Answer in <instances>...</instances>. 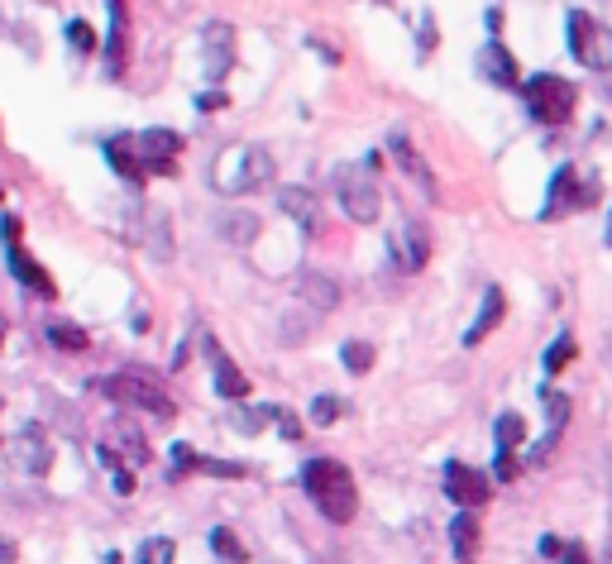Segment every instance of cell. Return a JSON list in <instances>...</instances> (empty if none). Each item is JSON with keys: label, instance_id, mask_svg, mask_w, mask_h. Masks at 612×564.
I'll return each mask as SVG.
<instances>
[{"label": "cell", "instance_id": "6da1fadb", "mask_svg": "<svg viewBox=\"0 0 612 564\" xmlns=\"http://www.w3.org/2000/svg\"><path fill=\"white\" fill-rule=\"evenodd\" d=\"M302 488L306 498L316 502V512L335 526H345V521L359 512V493H354V474L340 464V459H311L302 469Z\"/></svg>", "mask_w": 612, "mask_h": 564}, {"label": "cell", "instance_id": "7a4b0ae2", "mask_svg": "<svg viewBox=\"0 0 612 564\" xmlns=\"http://www.w3.org/2000/svg\"><path fill=\"white\" fill-rule=\"evenodd\" d=\"M96 388L106 392V397H115V402H125V407H139V412L158 416V421H173V412H177L173 397L163 392V383L144 369H120V373H110V378H96Z\"/></svg>", "mask_w": 612, "mask_h": 564}, {"label": "cell", "instance_id": "3957f363", "mask_svg": "<svg viewBox=\"0 0 612 564\" xmlns=\"http://www.w3.org/2000/svg\"><path fill=\"white\" fill-rule=\"evenodd\" d=\"M335 196H340V206H345V216L359 220V225H373L378 211H383V192H378V182H373V168L364 163H345L340 173H335Z\"/></svg>", "mask_w": 612, "mask_h": 564}, {"label": "cell", "instance_id": "277c9868", "mask_svg": "<svg viewBox=\"0 0 612 564\" xmlns=\"http://www.w3.org/2000/svg\"><path fill=\"white\" fill-rule=\"evenodd\" d=\"M526 110L541 120V125H565L569 115H574V106H579V91H574V82H565V77H550V72H536L531 82H526Z\"/></svg>", "mask_w": 612, "mask_h": 564}, {"label": "cell", "instance_id": "5b68a950", "mask_svg": "<svg viewBox=\"0 0 612 564\" xmlns=\"http://www.w3.org/2000/svg\"><path fill=\"white\" fill-rule=\"evenodd\" d=\"M268 177H273V153L259 149V144H244V149H235V173L216 168V187L230 196H244L268 187Z\"/></svg>", "mask_w": 612, "mask_h": 564}, {"label": "cell", "instance_id": "8992f818", "mask_svg": "<svg viewBox=\"0 0 612 564\" xmlns=\"http://www.w3.org/2000/svg\"><path fill=\"white\" fill-rule=\"evenodd\" d=\"M569 53L593 72H612V29L574 10L569 15Z\"/></svg>", "mask_w": 612, "mask_h": 564}, {"label": "cell", "instance_id": "52a82bcc", "mask_svg": "<svg viewBox=\"0 0 612 564\" xmlns=\"http://www.w3.org/2000/svg\"><path fill=\"white\" fill-rule=\"evenodd\" d=\"M593 201H598V182H584L579 168L565 163V168L555 173V182H550V196H546V211H541V216L546 220L569 216V211H584V206H593Z\"/></svg>", "mask_w": 612, "mask_h": 564}, {"label": "cell", "instance_id": "ba28073f", "mask_svg": "<svg viewBox=\"0 0 612 564\" xmlns=\"http://www.w3.org/2000/svg\"><path fill=\"white\" fill-rule=\"evenodd\" d=\"M488 493H493V483H488V474H479V469H469V464H445V498L455 502V507H483L488 502Z\"/></svg>", "mask_w": 612, "mask_h": 564}, {"label": "cell", "instance_id": "9c48e42d", "mask_svg": "<svg viewBox=\"0 0 612 564\" xmlns=\"http://www.w3.org/2000/svg\"><path fill=\"white\" fill-rule=\"evenodd\" d=\"M388 249H393V263L402 273H421L426 259H431V239H426V230H421L416 220H402V225H397L393 239H388Z\"/></svg>", "mask_w": 612, "mask_h": 564}, {"label": "cell", "instance_id": "30bf717a", "mask_svg": "<svg viewBox=\"0 0 612 564\" xmlns=\"http://www.w3.org/2000/svg\"><path fill=\"white\" fill-rule=\"evenodd\" d=\"M201 53H206V58H201V63H206V77L220 82V77L235 67V29L225 20H211L206 34H201Z\"/></svg>", "mask_w": 612, "mask_h": 564}, {"label": "cell", "instance_id": "8fae6325", "mask_svg": "<svg viewBox=\"0 0 612 564\" xmlns=\"http://www.w3.org/2000/svg\"><path fill=\"white\" fill-rule=\"evenodd\" d=\"M139 153H144V168L158 177H173L177 173V153H182V134L173 130H144L139 139Z\"/></svg>", "mask_w": 612, "mask_h": 564}, {"label": "cell", "instance_id": "7c38bea8", "mask_svg": "<svg viewBox=\"0 0 612 564\" xmlns=\"http://www.w3.org/2000/svg\"><path fill=\"white\" fill-rule=\"evenodd\" d=\"M110 5V39H106V67L120 77L130 63V0H106Z\"/></svg>", "mask_w": 612, "mask_h": 564}, {"label": "cell", "instance_id": "4fadbf2b", "mask_svg": "<svg viewBox=\"0 0 612 564\" xmlns=\"http://www.w3.org/2000/svg\"><path fill=\"white\" fill-rule=\"evenodd\" d=\"M15 464H20L24 474H48V464H53V445H48V435L39 426H24L20 440H15Z\"/></svg>", "mask_w": 612, "mask_h": 564}, {"label": "cell", "instance_id": "5bb4252c", "mask_svg": "<svg viewBox=\"0 0 612 564\" xmlns=\"http://www.w3.org/2000/svg\"><path fill=\"white\" fill-rule=\"evenodd\" d=\"M388 149H393V158H397V168H402V173L412 177L416 187H421V192L431 196V201H436V177H431V168H426V158H421V153L412 149V139H407V134H393V139H388Z\"/></svg>", "mask_w": 612, "mask_h": 564}, {"label": "cell", "instance_id": "9a60e30c", "mask_svg": "<svg viewBox=\"0 0 612 564\" xmlns=\"http://www.w3.org/2000/svg\"><path fill=\"white\" fill-rule=\"evenodd\" d=\"M479 77H488L493 87H517V82H522V72H517V58H512V53H507L498 39L479 48Z\"/></svg>", "mask_w": 612, "mask_h": 564}, {"label": "cell", "instance_id": "2e32d148", "mask_svg": "<svg viewBox=\"0 0 612 564\" xmlns=\"http://www.w3.org/2000/svg\"><path fill=\"white\" fill-rule=\"evenodd\" d=\"M192 469H206V474H211V478H244V474H249L244 464H225V459H206V455H197L192 445H173V478L192 474Z\"/></svg>", "mask_w": 612, "mask_h": 564}, {"label": "cell", "instance_id": "e0dca14e", "mask_svg": "<svg viewBox=\"0 0 612 564\" xmlns=\"http://www.w3.org/2000/svg\"><path fill=\"white\" fill-rule=\"evenodd\" d=\"M106 158H110V168L125 177V182H134V187L149 177V168H144V153H139V144H134L130 134H115V139L106 144Z\"/></svg>", "mask_w": 612, "mask_h": 564}, {"label": "cell", "instance_id": "ac0fdd59", "mask_svg": "<svg viewBox=\"0 0 612 564\" xmlns=\"http://www.w3.org/2000/svg\"><path fill=\"white\" fill-rule=\"evenodd\" d=\"M206 354H211V369H216V392L225 402H244V397H249V378L225 359V349H220L216 340H206Z\"/></svg>", "mask_w": 612, "mask_h": 564}, {"label": "cell", "instance_id": "d6986e66", "mask_svg": "<svg viewBox=\"0 0 612 564\" xmlns=\"http://www.w3.org/2000/svg\"><path fill=\"white\" fill-rule=\"evenodd\" d=\"M5 259H10V273H15V278H20L24 287H29V292H39V297H53V292H58V287H53V278H48V273H44V268H39L34 259H29V254H24L20 239H15V244L5 249Z\"/></svg>", "mask_w": 612, "mask_h": 564}, {"label": "cell", "instance_id": "ffe728a7", "mask_svg": "<svg viewBox=\"0 0 612 564\" xmlns=\"http://www.w3.org/2000/svg\"><path fill=\"white\" fill-rule=\"evenodd\" d=\"M503 316H507V297H503V287H488V292H483V311H479V321H474V326L464 330V345L474 349L479 340H488V335L498 330V321H503Z\"/></svg>", "mask_w": 612, "mask_h": 564}, {"label": "cell", "instance_id": "44dd1931", "mask_svg": "<svg viewBox=\"0 0 612 564\" xmlns=\"http://www.w3.org/2000/svg\"><path fill=\"white\" fill-rule=\"evenodd\" d=\"M278 206H283L302 230H311V235L321 230V206H316V196L306 192V187H283V192H278Z\"/></svg>", "mask_w": 612, "mask_h": 564}, {"label": "cell", "instance_id": "7402d4cb", "mask_svg": "<svg viewBox=\"0 0 612 564\" xmlns=\"http://www.w3.org/2000/svg\"><path fill=\"white\" fill-rule=\"evenodd\" d=\"M450 545H455V560L464 564L479 560V517L469 507H459V517L450 521Z\"/></svg>", "mask_w": 612, "mask_h": 564}, {"label": "cell", "instance_id": "603a6c76", "mask_svg": "<svg viewBox=\"0 0 612 564\" xmlns=\"http://www.w3.org/2000/svg\"><path fill=\"white\" fill-rule=\"evenodd\" d=\"M110 445L130 459V464H149V459H153L149 440H144V431H139L134 421H115V426H110Z\"/></svg>", "mask_w": 612, "mask_h": 564}, {"label": "cell", "instance_id": "cb8c5ba5", "mask_svg": "<svg viewBox=\"0 0 612 564\" xmlns=\"http://www.w3.org/2000/svg\"><path fill=\"white\" fill-rule=\"evenodd\" d=\"M297 292H302V302L316 306V311H330V306L340 302V287H335V278H326V273H302V278H297Z\"/></svg>", "mask_w": 612, "mask_h": 564}, {"label": "cell", "instance_id": "d4e9b609", "mask_svg": "<svg viewBox=\"0 0 612 564\" xmlns=\"http://www.w3.org/2000/svg\"><path fill=\"white\" fill-rule=\"evenodd\" d=\"M220 235L244 249V244H254V239H259V216H249V211H235V216L220 220Z\"/></svg>", "mask_w": 612, "mask_h": 564}, {"label": "cell", "instance_id": "484cf974", "mask_svg": "<svg viewBox=\"0 0 612 564\" xmlns=\"http://www.w3.org/2000/svg\"><path fill=\"white\" fill-rule=\"evenodd\" d=\"M149 235H144V244H149L153 254H158V259H173V239H168V216H163V211H149Z\"/></svg>", "mask_w": 612, "mask_h": 564}, {"label": "cell", "instance_id": "4316f807", "mask_svg": "<svg viewBox=\"0 0 612 564\" xmlns=\"http://www.w3.org/2000/svg\"><path fill=\"white\" fill-rule=\"evenodd\" d=\"M211 545H216L220 560H230V564H244V560H249V550L240 545V536H235L230 526H216V531H211Z\"/></svg>", "mask_w": 612, "mask_h": 564}, {"label": "cell", "instance_id": "83f0119b", "mask_svg": "<svg viewBox=\"0 0 612 564\" xmlns=\"http://www.w3.org/2000/svg\"><path fill=\"white\" fill-rule=\"evenodd\" d=\"M493 431H498V450H517V445L526 440V421H522L517 412H503Z\"/></svg>", "mask_w": 612, "mask_h": 564}, {"label": "cell", "instance_id": "f1b7e54d", "mask_svg": "<svg viewBox=\"0 0 612 564\" xmlns=\"http://www.w3.org/2000/svg\"><path fill=\"white\" fill-rule=\"evenodd\" d=\"M48 340L58 349H67V354H82L87 349V330H77V326H63V321H53L48 326Z\"/></svg>", "mask_w": 612, "mask_h": 564}, {"label": "cell", "instance_id": "f546056e", "mask_svg": "<svg viewBox=\"0 0 612 564\" xmlns=\"http://www.w3.org/2000/svg\"><path fill=\"white\" fill-rule=\"evenodd\" d=\"M340 359H345V369H350V373H369L373 369V345H364V340H350V345L340 349Z\"/></svg>", "mask_w": 612, "mask_h": 564}, {"label": "cell", "instance_id": "4dcf8cb0", "mask_svg": "<svg viewBox=\"0 0 612 564\" xmlns=\"http://www.w3.org/2000/svg\"><path fill=\"white\" fill-rule=\"evenodd\" d=\"M106 564H120V560L110 555ZM139 564H173V541H163V536H158V541H144L139 545Z\"/></svg>", "mask_w": 612, "mask_h": 564}, {"label": "cell", "instance_id": "1f68e13d", "mask_svg": "<svg viewBox=\"0 0 612 564\" xmlns=\"http://www.w3.org/2000/svg\"><path fill=\"white\" fill-rule=\"evenodd\" d=\"M67 44H72V53H91L96 48V34H91L87 20H72L67 24Z\"/></svg>", "mask_w": 612, "mask_h": 564}, {"label": "cell", "instance_id": "d6a6232c", "mask_svg": "<svg viewBox=\"0 0 612 564\" xmlns=\"http://www.w3.org/2000/svg\"><path fill=\"white\" fill-rule=\"evenodd\" d=\"M546 397V416H550V431L560 435V426L569 421V402H565V392H541Z\"/></svg>", "mask_w": 612, "mask_h": 564}, {"label": "cell", "instance_id": "836d02e7", "mask_svg": "<svg viewBox=\"0 0 612 564\" xmlns=\"http://www.w3.org/2000/svg\"><path fill=\"white\" fill-rule=\"evenodd\" d=\"M569 359H574V340H569V335H560V340H555V345L546 349V369L550 373H560L569 364Z\"/></svg>", "mask_w": 612, "mask_h": 564}, {"label": "cell", "instance_id": "e575fe53", "mask_svg": "<svg viewBox=\"0 0 612 564\" xmlns=\"http://www.w3.org/2000/svg\"><path fill=\"white\" fill-rule=\"evenodd\" d=\"M340 397H316V407H311V416H316V426H335L340 421Z\"/></svg>", "mask_w": 612, "mask_h": 564}, {"label": "cell", "instance_id": "d590c367", "mask_svg": "<svg viewBox=\"0 0 612 564\" xmlns=\"http://www.w3.org/2000/svg\"><path fill=\"white\" fill-rule=\"evenodd\" d=\"M273 421L283 426L287 440H302V426H297V416H292V412H283V407H273Z\"/></svg>", "mask_w": 612, "mask_h": 564}, {"label": "cell", "instance_id": "8d00e7d4", "mask_svg": "<svg viewBox=\"0 0 612 564\" xmlns=\"http://www.w3.org/2000/svg\"><path fill=\"white\" fill-rule=\"evenodd\" d=\"M498 478H517V459H512V450H498Z\"/></svg>", "mask_w": 612, "mask_h": 564}, {"label": "cell", "instance_id": "74e56055", "mask_svg": "<svg viewBox=\"0 0 612 564\" xmlns=\"http://www.w3.org/2000/svg\"><path fill=\"white\" fill-rule=\"evenodd\" d=\"M541 555H546V560H560V555H565V545L555 541V536H546V541H541Z\"/></svg>", "mask_w": 612, "mask_h": 564}, {"label": "cell", "instance_id": "f35d334b", "mask_svg": "<svg viewBox=\"0 0 612 564\" xmlns=\"http://www.w3.org/2000/svg\"><path fill=\"white\" fill-rule=\"evenodd\" d=\"M197 106H201V110H220V106H225V96H220V91H206Z\"/></svg>", "mask_w": 612, "mask_h": 564}, {"label": "cell", "instance_id": "ab89813d", "mask_svg": "<svg viewBox=\"0 0 612 564\" xmlns=\"http://www.w3.org/2000/svg\"><path fill=\"white\" fill-rule=\"evenodd\" d=\"M0 345H5V321H0Z\"/></svg>", "mask_w": 612, "mask_h": 564}, {"label": "cell", "instance_id": "60d3db41", "mask_svg": "<svg viewBox=\"0 0 612 564\" xmlns=\"http://www.w3.org/2000/svg\"><path fill=\"white\" fill-rule=\"evenodd\" d=\"M0 201H5V192H0Z\"/></svg>", "mask_w": 612, "mask_h": 564}]
</instances>
